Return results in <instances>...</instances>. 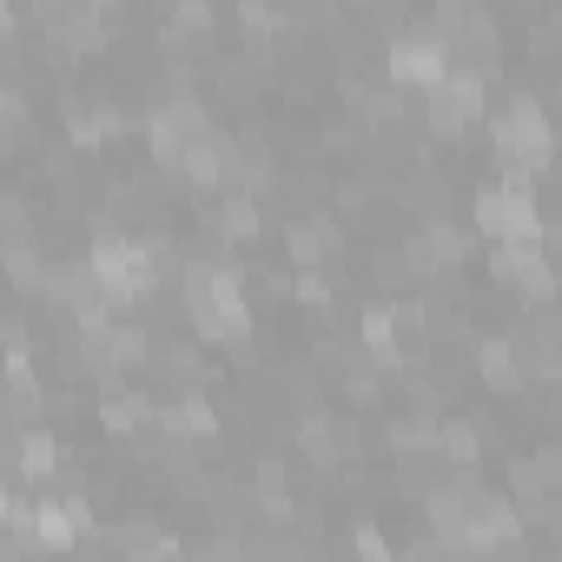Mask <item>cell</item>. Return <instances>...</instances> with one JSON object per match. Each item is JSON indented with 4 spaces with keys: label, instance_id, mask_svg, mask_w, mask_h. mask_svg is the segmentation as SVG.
<instances>
[{
    "label": "cell",
    "instance_id": "2",
    "mask_svg": "<svg viewBox=\"0 0 562 562\" xmlns=\"http://www.w3.org/2000/svg\"><path fill=\"white\" fill-rule=\"evenodd\" d=\"M159 258H166L159 238H100V245L87 251V271H93V285H100L113 305H139V299L159 285Z\"/></svg>",
    "mask_w": 562,
    "mask_h": 562
},
{
    "label": "cell",
    "instance_id": "19",
    "mask_svg": "<svg viewBox=\"0 0 562 562\" xmlns=\"http://www.w3.org/2000/svg\"><path fill=\"white\" fill-rule=\"evenodd\" d=\"M100 285H93V271L87 265H47V278H41V299H54V305H80V299H93Z\"/></svg>",
    "mask_w": 562,
    "mask_h": 562
},
{
    "label": "cell",
    "instance_id": "13",
    "mask_svg": "<svg viewBox=\"0 0 562 562\" xmlns=\"http://www.w3.org/2000/svg\"><path fill=\"white\" fill-rule=\"evenodd\" d=\"M172 166H179V179H186V186H218V172H225V139L205 126L199 139H186V146H179V159H172Z\"/></svg>",
    "mask_w": 562,
    "mask_h": 562
},
{
    "label": "cell",
    "instance_id": "32",
    "mask_svg": "<svg viewBox=\"0 0 562 562\" xmlns=\"http://www.w3.org/2000/svg\"><path fill=\"white\" fill-rule=\"evenodd\" d=\"M299 299H305V305H331V299H325V278H312V265H305V278H299Z\"/></svg>",
    "mask_w": 562,
    "mask_h": 562
},
{
    "label": "cell",
    "instance_id": "33",
    "mask_svg": "<svg viewBox=\"0 0 562 562\" xmlns=\"http://www.w3.org/2000/svg\"><path fill=\"white\" fill-rule=\"evenodd\" d=\"M358 549H364V555H391V549H384V536H378V529H358Z\"/></svg>",
    "mask_w": 562,
    "mask_h": 562
},
{
    "label": "cell",
    "instance_id": "7",
    "mask_svg": "<svg viewBox=\"0 0 562 562\" xmlns=\"http://www.w3.org/2000/svg\"><path fill=\"white\" fill-rule=\"evenodd\" d=\"M490 271H496V285H516L529 305H549V292H555V271H549V258H542V238H509V245H496V251H490Z\"/></svg>",
    "mask_w": 562,
    "mask_h": 562
},
{
    "label": "cell",
    "instance_id": "4",
    "mask_svg": "<svg viewBox=\"0 0 562 562\" xmlns=\"http://www.w3.org/2000/svg\"><path fill=\"white\" fill-rule=\"evenodd\" d=\"M476 232H483L490 245H509V238H542V212H536L529 179H503V186L476 192Z\"/></svg>",
    "mask_w": 562,
    "mask_h": 562
},
{
    "label": "cell",
    "instance_id": "9",
    "mask_svg": "<svg viewBox=\"0 0 562 562\" xmlns=\"http://www.w3.org/2000/svg\"><path fill=\"white\" fill-rule=\"evenodd\" d=\"M80 364L93 371V378H113V371H133V364H146V331H133V325H93L87 331V345H80Z\"/></svg>",
    "mask_w": 562,
    "mask_h": 562
},
{
    "label": "cell",
    "instance_id": "15",
    "mask_svg": "<svg viewBox=\"0 0 562 562\" xmlns=\"http://www.w3.org/2000/svg\"><path fill=\"white\" fill-rule=\"evenodd\" d=\"M47 34H54L60 54H100V41H106V34H100V14L87 8V0H74L60 21H47Z\"/></svg>",
    "mask_w": 562,
    "mask_h": 562
},
{
    "label": "cell",
    "instance_id": "30",
    "mask_svg": "<svg viewBox=\"0 0 562 562\" xmlns=\"http://www.w3.org/2000/svg\"><path fill=\"white\" fill-rule=\"evenodd\" d=\"M345 391H351V397H364V404H371V397H378V364H371V358H358V351H351V358H345Z\"/></svg>",
    "mask_w": 562,
    "mask_h": 562
},
{
    "label": "cell",
    "instance_id": "26",
    "mask_svg": "<svg viewBox=\"0 0 562 562\" xmlns=\"http://www.w3.org/2000/svg\"><path fill=\"white\" fill-rule=\"evenodd\" d=\"M113 549H126V555H179V542H172V536H159V529H146V522L113 529Z\"/></svg>",
    "mask_w": 562,
    "mask_h": 562
},
{
    "label": "cell",
    "instance_id": "16",
    "mask_svg": "<svg viewBox=\"0 0 562 562\" xmlns=\"http://www.w3.org/2000/svg\"><path fill=\"white\" fill-rule=\"evenodd\" d=\"M463 251H470V238L457 232V218H450V212H443V218H424V232H417V258H424L430 271L463 265Z\"/></svg>",
    "mask_w": 562,
    "mask_h": 562
},
{
    "label": "cell",
    "instance_id": "10",
    "mask_svg": "<svg viewBox=\"0 0 562 562\" xmlns=\"http://www.w3.org/2000/svg\"><path fill=\"white\" fill-rule=\"evenodd\" d=\"M87 529H93V509H87L80 496H54V503H34V542H41V549H74Z\"/></svg>",
    "mask_w": 562,
    "mask_h": 562
},
{
    "label": "cell",
    "instance_id": "11",
    "mask_svg": "<svg viewBox=\"0 0 562 562\" xmlns=\"http://www.w3.org/2000/svg\"><path fill=\"white\" fill-rule=\"evenodd\" d=\"M364 358H371L378 371H397V364L417 358V351L404 345V331H397V305H378V312L364 318Z\"/></svg>",
    "mask_w": 562,
    "mask_h": 562
},
{
    "label": "cell",
    "instance_id": "20",
    "mask_svg": "<svg viewBox=\"0 0 562 562\" xmlns=\"http://www.w3.org/2000/svg\"><path fill=\"white\" fill-rule=\"evenodd\" d=\"M14 470H21L27 483H47V476L60 470V443H54L47 430H27V437L14 443Z\"/></svg>",
    "mask_w": 562,
    "mask_h": 562
},
{
    "label": "cell",
    "instance_id": "31",
    "mask_svg": "<svg viewBox=\"0 0 562 562\" xmlns=\"http://www.w3.org/2000/svg\"><path fill=\"white\" fill-rule=\"evenodd\" d=\"M179 27L205 34V27H212V8H205V0H179Z\"/></svg>",
    "mask_w": 562,
    "mask_h": 562
},
{
    "label": "cell",
    "instance_id": "8",
    "mask_svg": "<svg viewBox=\"0 0 562 562\" xmlns=\"http://www.w3.org/2000/svg\"><path fill=\"white\" fill-rule=\"evenodd\" d=\"M205 133V106H199V93H172V100H159L153 113H146V146H153V159H179V146L186 139H199Z\"/></svg>",
    "mask_w": 562,
    "mask_h": 562
},
{
    "label": "cell",
    "instance_id": "14",
    "mask_svg": "<svg viewBox=\"0 0 562 562\" xmlns=\"http://www.w3.org/2000/svg\"><path fill=\"white\" fill-rule=\"evenodd\" d=\"M299 443H305V457H312V463H325V470H331V463H345V457H358V437H351L345 424H331V417H318V411L305 417V430H299Z\"/></svg>",
    "mask_w": 562,
    "mask_h": 562
},
{
    "label": "cell",
    "instance_id": "3",
    "mask_svg": "<svg viewBox=\"0 0 562 562\" xmlns=\"http://www.w3.org/2000/svg\"><path fill=\"white\" fill-rule=\"evenodd\" d=\"M496 166L509 172V179H529V172H542L549 166V120H542V106L536 100H509L503 113H496Z\"/></svg>",
    "mask_w": 562,
    "mask_h": 562
},
{
    "label": "cell",
    "instance_id": "25",
    "mask_svg": "<svg viewBox=\"0 0 562 562\" xmlns=\"http://www.w3.org/2000/svg\"><path fill=\"white\" fill-rule=\"evenodd\" d=\"M212 424H218V417H212L199 397H179V404H166V430H172V437H212Z\"/></svg>",
    "mask_w": 562,
    "mask_h": 562
},
{
    "label": "cell",
    "instance_id": "21",
    "mask_svg": "<svg viewBox=\"0 0 562 562\" xmlns=\"http://www.w3.org/2000/svg\"><path fill=\"white\" fill-rule=\"evenodd\" d=\"M100 417H106V430H120V437H139L146 430V397H133V391H120L113 378H106V404H100Z\"/></svg>",
    "mask_w": 562,
    "mask_h": 562
},
{
    "label": "cell",
    "instance_id": "6",
    "mask_svg": "<svg viewBox=\"0 0 562 562\" xmlns=\"http://www.w3.org/2000/svg\"><path fill=\"white\" fill-rule=\"evenodd\" d=\"M384 67H391V87H437L450 74V47H443L437 27H411V34L391 41V60Z\"/></svg>",
    "mask_w": 562,
    "mask_h": 562
},
{
    "label": "cell",
    "instance_id": "24",
    "mask_svg": "<svg viewBox=\"0 0 562 562\" xmlns=\"http://www.w3.org/2000/svg\"><path fill=\"white\" fill-rule=\"evenodd\" d=\"M0 258H8V278H14V285H21V292H41V278H47V258L34 251V238H21V245H8V251H0Z\"/></svg>",
    "mask_w": 562,
    "mask_h": 562
},
{
    "label": "cell",
    "instance_id": "27",
    "mask_svg": "<svg viewBox=\"0 0 562 562\" xmlns=\"http://www.w3.org/2000/svg\"><path fill=\"white\" fill-rule=\"evenodd\" d=\"M404 199H411V205H417L424 218H443V212H450V199H443V179H437V172H411Z\"/></svg>",
    "mask_w": 562,
    "mask_h": 562
},
{
    "label": "cell",
    "instance_id": "1",
    "mask_svg": "<svg viewBox=\"0 0 562 562\" xmlns=\"http://www.w3.org/2000/svg\"><path fill=\"white\" fill-rule=\"evenodd\" d=\"M186 312H192V331L205 345H245L251 331V312H245V285L232 265H186Z\"/></svg>",
    "mask_w": 562,
    "mask_h": 562
},
{
    "label": "cell",
    "instance_id": "23",
    "mask_svg": "<svg viewBox=\"0 0 562 562\" xmlns=\"http://www.w3.org/2000/svg\"><path fill=\"white\" fill-rule=\"evenodd\" d=\"M218 232H225L232 245H245V238L258 232V192H225V205H218Z\"/></svg>",
    "mask_w": 562,
    "mask_h": 562
},
{
    "label": "cell",
    "instance_id": "18",
    "mask_svg": "<svg viewBox=\"0 0 562 562\" xmlns=\"http://www.w3.org/2000/svg\"><path fill=\"white\" fill-rule=\"evenodd\" d=\"M285 245H292V265H318L338 251V225L331 218H292L285 225Z\"/></svg>",
    "mask_w": 562,
    "mask_h": 562
},
{
    "label": "cell",
    "instance_id": "29",
    "mask_svg": "<svg viewBox=\"0 0 562 562\" xmlns=\"http://www.w3.org/2000/svg\"><path fill=\"white\" fill-rule=\"evenodd\" d=\"M21 238H34V218H27V205L14 192H0V251L21 245Z\"/></svg>",
    "mask_w": 562,
    "mask_h": 562
},
{
    "label": "cell",
    "instance_id": "17",
    "mask_svg": "<svg viewBox=\"0 0 562 562\" xmlns=\"http://www.w3.org/2000/svg\"><path fill=\"white\" fill-rule=\"evenodd\" d=\"M232 192H265L271 186V159H265V146H232L225 139V172H218Z\"/></svg>",
    "mask_w": 562,
    "mask_h": 562
},
{
    "label": "cell",
    "instance_id": "5",
    "mask_svg": "<svg viewBox=\"0 0 562 562\" xmlns=\"http://www.w3.org/2000/svg\"><path fill=\"white\" fill-rule=\"evenodd\" d=\"M424 100H430V106H424V113H430V133L457 139L470 120H483V100H490V93H483V74H476V67H450L437 87H424Z\"/></svg>",
    "mask_w": 562,
    "mask_h": 562
},
{
    "label": "cell",
    "instance_id": "34",
    "mask_svg": "<svg viewBox=\"0 0 562 562\" xmlns=\"http://www.w3.org/2000/svg\"><path fill=\"white\" fill-rule=\"evenodd\" d=\"M14 34V8H8V0H0V41H8Z\"/></svg>",
    "mask_w": 562,
    "mask_h": 562
},
{
    "label": "cell",
    "instance_id": "12",
    "mask_svg": "<svg viewBox=\"0 0 562 562\" xmlns=\"http://www.w3.org/2000/svg\"><path fill=\"white\" fill-rule=\"evenodd\" d=\"M476 371H483V384L496 391V397H509V391H522V358H516V338H483L476 345Z\"/></svg>",
    "mask_w": 562,
    "mask_h": 562
},
{
    "label": "cell",
    "instance_id": "35",
    "mask_svg": "<svg viewBox=\"0 0 562 562\" xmlns=\"http://www.w3.org/2000/svg\"><path fill=\"white\" fill-rule=\"evenodd\" d=\"M0 106H8V93H0Z\"/></svg>",
    "mask_w": 562,
    "mask_h": 562
},
{
    "label": "cell",
    "instance_id": "28",
    "mask_svg": "<svg viewBox=\"0 0 562 562\" xmlns=\"http://www.w3.org/2000/svg\"><path fill=\"white\" fill-rule=\"evenodd\" d=\"M391 450H397V457H411V450H437V424H430V417H404V424H391Z\"/></svg>",
    "mask_w": 562,
    "mask_h": 562
},
{
    "label": "cell",
    "instance_id": "22",
    "mask_svg": "<svg viewBox=\"0 0 562 562\" xmlns=\"http://www.w3.org/2000/svg\"><path fill=\"white\" fill-rule=\"evenodd\" d=\"M437 457H443L450 470H470V463L483 457V437H476V424H437Z\"/></svg>",
    "mask_w": 562,
    "mask_h": 562
}]
</instances>
